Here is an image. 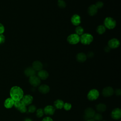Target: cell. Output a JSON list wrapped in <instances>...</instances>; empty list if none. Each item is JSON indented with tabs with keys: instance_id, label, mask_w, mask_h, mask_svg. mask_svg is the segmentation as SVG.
I'll list each match as a JSON object with an SVG mask.
<instances>
[{
	"instance_id": "cell-30",
	"label": "cell",
	"mask_w": 121,
	"mask_h": 121,
	"mask_svg": "<svg viewBox=\"0 0 121 121\" xmlns=\"http://www.w3.org/2000/svg\"><path fill=\"white\" fill-rule=\"evenodd\" d=\"M72 107V105L68 103H65L64 104V106H63V108L64 109V110H65L66 111H69L71 109Z\"/></svg>"
},
{
	"instance_id": "cell-33",
	"label": "cell",
	"mask_w": 121,
	"mask_h": 121,
	"mask_svg": "<svg viewBox=\"0 0 121 121\" xmlns=\"http://www.w3.org/2000/svg\"><path fill=\"white\" fill-rule=\"evenodd\" d=\"M5 29H4V27L3 26L2 24L0 23V35H1L3 33V32H4Z\"/></svg>"
},
{
	"instance_id": "cell-19",
	"label": "cell",
	"mask_w": 121,
	"mask_h": 121,
	"mask_svg": "<svg viewBox=\"0 0 121 121\" xmlns=\"http://www.w3.org/2000/svg\"><path fill=\"white\" fill-rule=\"evenodd\" d=\"M35 71H39L41 69H42L43 68V65L42 63L39 61V60H36L33 62L32 64V67Z\"/></svg>"
},
{
	"instance_id": "cell-1",
	"label": "cell",
	"mask_w": 121,
	"mask_h": 121,
	"mask_svg": "<svg viewBox=\"0 0 121 121\" xmlns=\"http://www.w3.org/2000/svg\"><path fill=\"white\" fill-rule=\"evenodd\" d=\"M10 95L14 101H19L24 96V92L19 86H14L10 89Z\"/></svg>"
},
{
	"instance_id": "cell-39",
	"label": "cell",
	"mask_w": 121,
	"mask_h": 121,
	"mask_svg": "<svg viewBox=\"0 0 121 121\" xmlns=\"http://www.w3.org/2000/svg\"><path fill=\"white\" fill-rule=\"evenodd\" d=\"M86 121H95L94 120H93V119H88L87 120H86Z\"/></svg>"
},
{
	"instance_id": "cell-12",
	"label": "cell",
	"mask_w": 121,
	"mask_h": 121,
	"mask_svg": "<svg viewBox=\"0 0 121 121\" xmlns=\"http://www.w3.org/2000/svg\"><path fill=\"white\" fill-rule=\"evenodd\" d=\"M21 100L26 106H27L32 104L33 101V97L30 95H24Z\"/></svg>"
},
{
	"instance_id": "cell-20",
	"label": "cell",
	"mask_w": 121,
	"mask_h": 121,
	"mask_svg": "<svg viewBox=\"0 0 121 121\" xmlns=\"http://www.w3.org/2000/svg\"><path fill=\"white\" fill-rule=\"evenodd\" d=\"M87 58L86 55L83 52H80L76 55V59L79 62H85Z\"/></svg>"
},
{
	"instance_id": "cell-31",
	"label": "cell",
	"mask_w": 121,
	"mask_h": 121,
	"mask_svg": "<svg viewBox=\"0 0 121 121\" xmlns=\"http://www.w3.org/2000/svg\"><path fill=\"white\" fill-rule=\"evenodd\" d=\"M95 6L96 7V8L98 9H101L102 8L103 6H104V3L102 1H97L96 4H95Z\"/></svg>"
},
{
	"instance_id": "cell-34",
	"label": "cell",
	"mask_w": 121,
	"mask_h": 121,
	"mask_svg": "<svg viewBox=\"0 0 121 121\" xmlns=\"http://www.w3.org/2000/svg\"><path fill=\"white\" fill-rule=\"evenodd\" d=\"M42 121H53L51 117L47 116L43 118Z\"/></svg>"
},
{
	"instance_id": "cell-8",
	"label": "cell",
	"mask_w": 121,
	"mask_h": 121,
	"mask_svg": "<svg viewBox=\"0 0 121 121\" xmlns=\"http://www.w3.org/2000/svg\"><path fill=\"white\" fill-rule=\"evenodd\" d=\"M29 82L33 87H35L40 86L41 84V79L38 76L34 75L29 77Z\"/></svg>"
},
{
	"instance_id": "cell-7",
	"label": "cell",
	"mask_w": 121,
	"mask_h": 121,
	"mask_svg": "<svg viewBox=\"0 0 121 121\" xmlns=\"http://www.w3.org/2000/svg\"><path fill=\"white\" fill-rule=\"evenodd\" d=\"M95 113V111L92 108L88 107L84 111V118L86 120L92 119Z\"/></svg>"
},
{
	"instance_id": "cell-3",
	"label": "cell",
	"mask_w": 121,
	"mask_h": 121,
	"mask_svg": "<svg viewBox=\"0 0 121 121\" xmlns=\"http://www.w3.org/2000/svg\"><path fill=\"white\" fill-rule=\"evenodd\" d=\"M116 25V22L115 20L111 17H107L104 20V26L109 29H113L115 27Z\"/></svg>"
},
{
	"instance_id": "cell-10",
	"label": "cell",
	"mask_w": 121,
	"mask_h": 121,
	"mask_svg": "<svg viewBox=\"0 0 121 121\" xmlns=\"http://www.w3.org/2000/svg\"><path fill=\"white\" fill-rule=\"evenodd\" d=\"M111 117L114 120H119L121 117V110L120 108H116L112 110L111 113Z\"/></svg>"
},
{
	"instance_id": "cell-9",
	"label": "cell",
	"mask_w": 121,
	"mask_h": 121,
	"mask_svg": "<svg viewBox=\"0 0 121 121\" xmlns=\"http://www.w3.org/2000/svg\"><path fill=\"white\" fill-rule=\"evenodd\" d=\"M114 92V90L112 87L106 86L103 88L102 91V94L104 97H110L113 94Z\"/></svg>"
},
{
	"instance_id": "cell-5",
	"label": "cell",
	"mask_w": 121,
	"mask_h": 121,
	"mask_svg": "<svg viewBox=\"0 0 121 121\" xmlns=\"http://www.w3.org/2000/svg\"><path fill=\"white\" fill-rule=\"evenodd\" d=\"M14 105L19 112L22 113H25L27 110L26 106L23 104L21 100L15 101Z\"/></svg>"
},
{
	"instance_id": "cell-6",
	"label": "cell",
	"mask_w": 121,
	"mask_h": 121,
	"mask_svg": "<svg viewBox=\"0 0 121 121\" xmlns=\"http://www.w3.org/2000/svg\"><path fill=\"white\" fill-rule=\"evenodd\" d=\"M67 41L71 44H76L80 41V37L76 34H71L67 37Z\"/></svg>"
},
{
	"instance_id": "cell-11",
	"label": "cell",
	"mask_w": 121,
	"mask_h": 121,
	"mask_svg": "<svg viewBox=\"0 0 121 121\" xmlns=\"http://www.w3.org/2000/svg\"><path fill=\"white\" fill-rule=\"evenodd\" d=\"M120 45V42L116 38H112L108 42V46L110 49H115Z\"/></svg>"
},
{
	"instance_id": "cell-17",
	"label": "cell",
	"mask_w": 121,
	"mask_h": 121,
	"mask_svg": "<svg viewBox=\"0 0 121 121\" xmlns=\"http://www.w3.org/2000/svg\"><path fill=\"white\" fill-rule=\"evenodd\" d=\"M36 71L31 67H27L24 70L25 75L28 77H30L31 76L35 75Z\"/></svg>"
},
{
	"instance_id": "cell-4",
	"label": "cell",
	"mask_w": 121,
	"mask_h": 121,
	"mask_svg": "<svg viewBox=\"0 0 121 121\" xmlns=\"http://www.w3.org/2000/svg\"><path fill=\"white\" fill-rule=\"evenodd\" d=\"M99 96V91L96 89L90 90L87 95V99L90 101H94L97 99Z\"/></svg>"
},
{
	"instance_id": "cell-27",
	"label": "cell",
	"mask_w": 121,
	"mask_h": 121,
	"mask_svg": "<svg viewBox=\"0 0 121 121\" xmlns=\"http://www.w3.org/2000/svg\"><path fill=\"white\" fill-rule=\"evenodd\" d=\"M44 114L43 110L42 108H39L36 110V116L37 118L42 117Z\"/></svg>"
},
{
	"instance_id": "cell-13",
	"label": "cell",
	"mask_w": 121,
	"mask_h": 121,
	"mask_svg": "<svg viewBox=\"0 0 121 121\" xmlns=\"http://www.w3.org/2000/svg\"><path fill=\"white\" fill-rule=\"evenodd\" d=\"M43 110L44 113L48 115H52L55 112V107L51 105H47Z\"/></svg>"
},
{
	"instance_id": "cell-40",
	"label": "cell",
	"mask_w": 121,
	"mask_h": 121,
	"mask_svg": "<svg viewBox=\"0 0 121 121\" xmlns=\"http://www.w3.org/2000/svg\"></svg>"
},
{
	"instance_id": "cell-38",
	"label": "cell",
	"mask_w": 121,
	"mask_h": 121,
	"mask_svg": "<svg viewBox=\"0 0 121 121\" xmlns=\"http://www.w3.org/2000/svg\"><path fill=\"white\" fill-rule=\"evenodd\" d=\"M24 121H32V120L30 118H26L25 119Z\"/></svg>"
},
{
	"instance_id": "cell-37",
	"label": "cell",
	"mask_w": 121,
	"mask_h": 121,
	"mask_svg": "<svg viewBox=\"0 0 121 121\" xmlns=\"http://www.w3.org/2000/svg\"><path fill=\"white\" fill-rule=\"evenodd\" d=\"M104 51L106 52H109L110 51V48L108 46L105 47V48H104Z\"/></svg>"
},
{
	"instance_id": "cell-28",
	"label": "cell",
	"mask_w": 121,
	"mask_h": 121,
	"mask_svg": "<svg viewBox=\"0 0 121 121\" xmlns=\"http://www.w3.org/2000/svg\"><path fill=\"white\" fill-rule=\"evenodd\" d=\"M36 107L34 105H29L27 109L28 112L30 113H34L36 111Z\"/></svg>"
},
{
	"instance_id": "cell-24",
	"label": "cell",
	"mask_w": 121,
	"mask_h": 121,
	"mask_svg": "<svg viewBox=\"0 0 121 121\" xmlns=\"http://www.w3.org/2000/svg\"><path fill=\"white\" fill-rule=\"evenodd\" d=\"M106 29L104 26L103 25H100L97 27L96 28V32L99 35H102L104 34L105 32Z\"/></svg>"
},
{
	"instance_id": "cell-32",
	"label": "cell",
	"mask_w": 121,
	"mask_h": 121,
	"mask_svg": "<svg viewBox=\"0 0 121 121\" xmlns=\"http://www.w3.org/2000/svg\"><path fill=\"white\" fill-rule=\"evenodd\" d=\"M5 40V37L2 34L0 35V44L3 43H4Z\"/></svg>"
},
{
	"instance_id": "cell-22",
	"label": "cell",
	"mask_w": 121,
	"mask_h": 121,
	"mask_svg": "<svg viewBox=\"0 0 121 121\" xmlns=\"http://www.w3.org/2000/svg\"><path fill=\"white\" fill-rule=\"evenodd\" d=\"M15 101L11 98H7L4 102V106L7 108H11L14 104Z\"/></svg>"
},
{
	"instance_id": "cell-15",
	"label": "cell",
	"mask_w": 121,
	"mask_h": 121,
	"mask_svg": "<svg viewBox=\"0 0 121 121\" xmlns=\"http://www.w3.org/2000/svg\"><path fill=\"white\" fill-rule=\"evenodd\" d=\"M37 76L40 79L45 80L48 78L49 73L46 70L44 69H41L38 71L37 73Z\"/></svg>"
},
{
	"instance_id": "cell-18",
	"label": "cell",
	"mask_w": 121,
	"mask_h": 121,
	"mask_svg": "<svg viewBox=\"0 0 121 121\" xmlns=\"http://www.w3.org/2000/svg\"><path fill=\"white\" fill-rule=\"evenodd\" d=\"M97 11L98 9L96 8L95 5H90L87 9L88 14L91 16H93L95 15L97 13Z\"/></svg>"
},
{
	"instance_id": "cell-36",
	"label": "cell",
	"mask_w": 121,
	"mask_h": 121,
	"mask_svg": "<svg viewBox=\"0 0 121 121\" xmlns=\"http://www.w3.org/2000/svg\"><path fill=\"white\" fill-rule=\"evenodd\" d=\"M94 56V53L93 52H89L87 54V55H86V56L88 57L89 58H92L93 56Z\"/></svg>"
},
{
	"instance_id": "cell-23",
	"label": "cell",
	"mask_w": 121,
	"mask_h": 121,
	"mask_svg": "<svg viewBox=\"0 0 121 121\" xmlns=\"http://www.w3.org/2000/svg\"><path fill=\"white\" fill-rule=\"evenodd\" d=\"M64 103L60 99H57L54 102V107L57 109H61L63 108Z\"/></svg>"
},
{
	"instance_id": "cell-16",
	"label": "cell",
	"mask_w": 121,
	"mask_h": 121,
	"mask_svg": "<svg viewBox=\"0 0 121 121\" xmlns=\"http://www.w3.org/2000/svg\"><path fill=\"white\" fill-rule=\"evenodd\" d=\"M71 22L72 24L74 26H77L79 25L81 23L80 17L77 14H74L71 17Z\"/></svg>"
},
{
	"instance_id": "cell-2",
	"label": "cell",
	"mask_w": 121,
	"mask_h": 121,
	"mask_svg": "<svg viewBox=\"0 0 121 121\" xmlns=\"http://www.w3.org/2000/svg\"><path fill=\"white\" fill-rule=\"evenodd\" d=\"M93 41V36L89 34L86 33L82 34L80 37V42L85 45H88Z\"/></svg>"
},
{
	"instance_id": "cell-14",
	"label": "cell",
	"mask_w": 121,
	"mask_h": 121,
	"mask_svg": "<svg viewBox=\"0 0 121 121\" xmlns=\"http://www.w3.org/2000/svg\"><path fill=\"white\" fill-rule=\"evenodd\" d=\"M38 90L40 93L43 94H46L49 92L50 88L49 86L46 84H42L38 87Z\"/></svg>"
},
{
	"instance_id": "cell-21",
	"label": "cell",
	"mask_w": 121,
	"mask_h": 121,
	"mask_svg": "<svg viewBox=\"0 0 121 121\" xmlns=\"http://www.w3.org/2000/svg\"><path fill=\"white\" fill-rule=\"evenodd\" d=\"M96 111L99 112H103L106 111V105L103 103H100L95 105Z\"/></svg>"
},
{
	"instance_id": "cell-35",
	"label": "cell",
	"mask_w": 121,
	"mask_h": 121,
	"mask_svg": "<svg viewBox=\"0 0 121 121\" xmlns=\"http://www.w3.org/2000/svg\"><path fill=\"white\" fill-rule=\"evenodd\" d=\"M115 94L117 96L121 95V89H116V90L115 91Z\"/></svg>"
},
{
	"instance_id": "cell-25",
	"label": "cell",
	"mask_w": 121,
	"mask_h": 121,
	"mask_svg": "<svg viewBox=\"0 0 121 121\" xmlns=\"http://www.w3.org/2000/svg\"><path fill=\"white\" fill-rule=\"evenodd\" d=\"M92 119L95 121H101L103 119V116L100 113H95Z\"/></svg>"
},
{
	"instance_id": "cell-26",
	"label": "cell",
	"mask_w": 121,
	"mask_h": 121,
	"mask_svg": "<svg viewBox=\"0 0 121 121\" xmlns=\"http://www.w3.org/2000/svg\"><path fill=\"white\" fill-rule=\"evenodd\" d=\"M75 32L76 33V34L78 35H82V34H83V33H84V29L81 26H78L76 28Z\"/></svg>"
},
{
	"instance_id": "cell-29",
	"label": "cell",
	"mask_w": 121,
	"mask_h": 121,
	"mask_svg": "<svg viewBox=\"0 0 121 121\" xmlns=\"http://www.w3.org/2000/svg\"><path fill=\"white\" fill-rule=\"evenodd\" d=\"M57 4H58V6L60 8H64L66 6V4L65 2L63 0H58Z\"/></svg>"
}]
</instances>
